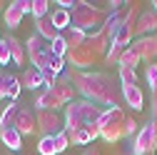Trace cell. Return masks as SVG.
<instances>
[{
  "mask_svg": "<svg viewBox=\"0 0 157 155\" xmlns=\"http://www.w3.org/2000/svg\"><path fill=\"white\" fill-rule=\"evenodd\" d=\"M67 78L72 80L75 90L85 100L107 105V108H120L122 103V88L115 83V78L107 73H95V70H70Z\"/></svg>",
  "mask_w": 157,
  "mask_h": 155,
  "instance_id": "cell-1",
  "label": "cell"
},
{
  "mask_svg": "<svg viewBox=\"0 0 157 155\" xmlns=\"http://www.w3.org/2000/svg\"><path fill=\"white\" fill-rule=\"evenodd\" d=\"M102 113L105 108L102 105H97V103H90V100H72L65 105V130L72 133V130H80L85 125H97L102 118Z\"/></svg>",
  "mask_w": 157,
  "mask_h": 155,
  "instance_id": "cell-2",
  "label": "cell"
},
{
  "mask_svg": "<svg viewBox=\"0 0 157 155\" xmlns=\"http://www.w3.org/2000/svg\"><path fill=\"white\" fill-rule=\"evenodd\" d=\"M70 15H72V25L70 28H77L82 33H97V30H102L110 10H102V8H97L92 3H82L80 0V3L70 10Z\"/></svg>",
  "mask_w": 157,
  "mask_h": 155,
  "instance_id": "cell-3",
  "label": "cell"
},
{
  "mask_svg": "<svg viewBox=\"0 0 157 155\" xmlns=\"http://www.w3.org/2000/svg\"><path fill=\"white\" fill-rule=\"evenodd\" d=\"M125 120L127 115L122 108H105L102 118H100V138L105 143H120L125 138Z\"/></svg>",
  "mask_w": 157,
  "mask_h": 155,
  "instance_id": "cell-4",
  "label": "cell"
},
{
  "mask_svg": "<svg viewBox=\"0 0 157 155\" xmlns=\"http://www.w3.org/2000/svg\"><path fill=\"white\" fill-rule=\"evenodd\" d=\"M157 150V123H147L132 138V155H155Z\"/></svg>",
  "mask_w": 157,
  "mask_h": 155,
  "instance_id": "cell-5",
  "label": "cell"
},
{
  "mask_svg": "<svg viewBox=\"0 0 157 155\" xmlns=\"http://www.w3.org/2000/svg\"><path fill=\"white\" fill-rule=\"evenodd\" d=\"M35 120H37L40 138H45V135H57V133L65 130V118L57 110H35Z\"/></svg>",
  "mask_w": 157,
  "mask_h": 155,
  "instance_id": "cell-6",
  "label": "cell"
},
{
  "mask_svg": "<svg viewBox=\"0 0 157 155\" xmlns=\"http://www.w3.org/2000/svg\"><path fill=\"white\" fill-rule=\"evenodd\" d=\"M28 13H33V0H13V3L5 5V10H3V20H5V25L10 30H15V28H20L23 18Z\"/></svg>",
  "mask_w": 157,
  "mask_h": 155,
  "instance_id": "cell-7",
  "label": "cell"
},
{
  "mask_svg": "<svg viewBox=\"0 0 157 155\" xmlns=\"http://www.w3.org/2000/svg\"><path fill=\"white\" fill-rule=\"evenodd\" d=\"M140 5L137 3H132L130 8H127V13H125V23H122V28H120V33H117V38H115V43L117 45H122V48H130V43H132V35H135V28H137V18H140Z\"/></svg>",
  "mask_w": 157,
  "mask_h": 155,
  "instance_id": "cell-8",
  "label": "cell"
},
{
  "mask_svg": "<svg viewBox=\"0 0 157 155\" xmlns=\"http://www.w3.org/2000/svg\"><path fill=\"white\" fill-rule=\"evenodd\" d=\"M67 145H70V135H67V130H63L57 135H45V138L37 140V153L40 155H60L67 150Z\"/></svg>",
  "mask_w": 157,
  "mask_h": 155,
  "instance_id": "cell-9",
  "label": "cell"
},
{
  "mask_svg": "<svg viewBox=\"0 0 157 155\" xmlns=\"http://www.w3.org/2000/svg\"><path fill=\"white\" fill-rule=\"evenodd\" d=\"M20 90H23L20 78H15L13 73H8V70L0 68V100L17 103V98H20Z\"/></svg>",
  "mask_w": 157,
  "mask_h": 155,
  "instance_id": "cell-10",
  "label": "cell"
},
{
  "mask_svg": "<svg viewBox=\"0 0 157 155\" xmlns=\"http://www.w3.org/2000/svg\"><path fill=\"white\" fill-rule=\"evenodd\" d=\"M17 133L23 135H33V133H37V120H35V108L33 105H25V103H20V110H17V118H15V125H13Z\"/></svg>",
  "mask_w": 157,
  "mask_h": 155,
  "instance_id": "cell-11",
  "label": "cell"
},
{
  "mask_svg": "<svg viewBox=\"0 0 157 155\" xmlns=\"http://www.w3.org/2000/svg\"><path fill=\"white\" fill-rule=\"evenodd\" d=\"M65 60H67V65H70L72 70H87V68H92V65L97 63V55L82 45V48H72V50L67 53Z\"/></svg>",
  "mask_w": 157,
  "mask_h": 155,
  "instance_id": "cell-12",
  "label": "cell"
},
{
  "mask_svg": "<svg viewBox=\"0 0 157 155\" xmlns=\"http://www.w3.org/2000/svg\"><path fill=\"white\" fill-rule=\"evenodd\" d=\"M132 50H137V55L142 58V60L152 63L157 58V35H145V38H137V40L130 45Z\"/></svg>",
  "mask_w": 157,
  "mask_h": 155,
  "instance_id": "cell-13",
  "label": "cell"
},
{
  "mask_svg": "<svg viewBox=\"0 0 157 155\" xmlns=\"http://www.w3.org/2000/svg\"><path fill=\"white\" fill-rule=\"evenodd\" d=\"M122 88V103L132 108V113L145 110V93L140 85H120Z\"/></svg>",
  "mask_w": 157,
  "mask_h": 155,
  "instance_id": "cell-14",
  "label": "cell"
},
{
  "mask_svg": "<svg viewBox=\"0 0 157 155\" xmlns=\"http://www.w3.org/2000/svg\"><path fill=\"white\" fill-rule=\"evenodd\" d=\"M67 135H70V145H95V140L100 138V125H85Z\"/></svg>",
  "mask_w": 157,
  "mask_h": 155,
  "instance_id": "cell-15",
  "label": "cell"
},
{
  "mask_svg": "<svg viewBox=\"0 0 157 155\" xmlns=\"http://www.w3.org/2000/svg\"><path fill=\"white\" fill-rule=\"evenodd\" d=\"M35 110H57V108H65L63 105V100L55 95V90L52 88H43L40 93L35 95V105H33Z\"/></svg>",
  "mask_w": 157,
  "mask_h": 155,
  "instance_id": "cell-16",
  "label": "cell"
},
{
  "mask_svg": "<svg viewBox=\"0 0 157 155\" xmlns=\"http://www.w3.org/2000/svg\"><path fill=\"white\" fill-rule=\"evenodd\" d=\"M110 40H107V35H105V30H97V33H90L87 35V43H85V48L87 50H92L97 58H105L107 55V50H110Z\"/></svg>",
  "mask_w": 157,
  "mask_h": 155,
  "instance_id": "cell-17",
  "label": "cell"
},
{
  "mask_svg": "<svg viewBox=\"0 0 157 155\" xmlns=\"http://www.w3.org/2000/svg\"><path fill=\"white\" fill-rule=\"evenodd\" d=\"M52 90H55V95L63 100V105H67V103H72L75 100V95H77V90H75V85H72V80L67 78V73L65 75H60L57 78V83L52 85Z\"/></svg>",
  "mask_w": 157,
  "mask_h": 155,
  "instance_id": "cell-18",
  "label": "cell"
},
{
  "mask_svg": "<svg viewBox=\"0 0 157 155\" xmlns=\"http://www.w3.org/2000/svg\"><path fill=\"white\" fill-rule=\"evenodd\" d=\"M25 50H28L30 63H35L40 55H45V53L50 50V43H48V40H43V38L37 35V33H33V35L28 38V40H25Z\"/></svg>",
  "mask_w": 157,
  "mask_h": 155,
  "instance_id": "cell-19",
  "label": "cell"
},
{
  "mask_svg": "<svg viewBox=\"0 0 157 155\" xmlns=\"http://www.w3.org/2000/svg\"><path fill=\"white\" fill-rule=\"evenodd\" d=\"M155 30H157V15H155V10H142L140 18H137L135 33L140 38H145V35H155Z\"/></svg>",
  "mask_w": 157,
  "mask_h": 155,
  "instance_id": "cell-20",
  "label": "cell"
},
{
  "mask_svg": "<svg viewBox=\"0 0 157 155\" xmlns=\"http://www.w3.org/2000/svg\"><path fill=\"white\" fill-rule=\"evenodd\" d=\"M127 13V10H125ZM125 13L122 10H110V15H107V20H105V25H102V30H105V35H107V40L110 43H115V38H117V33H120V28H122V23H125Z\"/></svg>",
  "mask_w": 157,
  "mask_h": 155,
  "instance_id": "cell-21",
  "label": "cell"
},
{
  "mask_svg": "<svg viewBox=\"0 0 157 155\" xmlns=\"http://www.w3.org/2000/svg\"><path fill=\"white\" fill-rule=\"evenodd\" d=\"M20 83H23V88H28V90H43V88H45V75L37 70V68H28V70L20 75Z\"/></svg>",
  "mask_w": 157,
  "mask_h": 155,
  "instance_id": "cell-22",
  "label": "cell"
},
{
  "mask_svg": "<svg viewBox=\"0 0 157 155\" xmlns=\"http://www.w3.org/2000/svg\"><path fill=\"white\" fill-rule=\"evenodd\" d=\"M35 33L40 35L43 40H48V43H52L55 38L60 35V33H57V28L52 25V20H50V15H48V18H40V20H35Z\"/></svg>",
  "mask_w": 157,
  "mask_h": 155,
  "instance_id": "cell-23",
  "label": "cell"
},
{
  "mask_svg": "<svg viewBox=\"0 0 157 155\" xmlns=\"http://www.w3.org/2000/svg\"><path fill=\"white\" fill-rule=\"evenodd\" d=\"M5 40L10 43V55H13V65H23L25 58H28V50H25V43H20L15 35H5Z\"/></svg>",
  "mask_w": 157,
  "mask_h": 155,
  "instance_id": "cell-24",
  "label": "cell"
},
{
  "mask_svg": "<svg viewBox=\"0 0 157 155\" xmlns=\"http://www.w3.org/2000/svg\"><path fill=\"white\" fill-rule=\"evenodd\" d=\"M50 20H52V25L57 28V33H65V30L72 25V15H70V10L55 8V10H50Z\"/></svg>",
  "mask_w": 157,
  "mask_h": 155,
  "instance_id": "cell-25",
  "label": "cell"
},
{
  "mask_svg": "<svg viewBox=\"0 0 157 155\" xmlns=\"http://www.w3.org/2000/svg\"><path fill=\"white\" fill-rule=\"evenodd\" d=\"M0 140H3V145L8 148V150H20L23 148V135L17 133L15 128H8V130H0Z\"/></svg>",
  "mask_w": 157,
  "mask_h": 155,
  "instance_id": "cell-26",
  "label": "cell"
},
{
  "mask_svg": "<svg viewBox=\"0 0 157 155\" xmlns=\"http://www.w3.org/2000/svg\"><path fill=\"white\" fill-rule=\"evenodd\" d=\"M17 110H20V103H10V105L3 108V113H0V130H8V128L15 125Z\"/></svg>",
  "mask_w": 157,
  "mask_h": 155,
  "instance_id": "cell-27",
  "label": "cell"
},
{
  "mask_svg": "<svg viewBox=\"0 0 157 155\" xmlns=\"http://www.w3.org/2000/svg\"><path fill=\"white\" fill-rule=\"evenodd\" d=\"M63 35H65L70 50H72V48H82V45L87 43V35H90V33H82V30H77V28H67Z\"/></svg>",
  "mask_w": 157,
  "mask_h": 155,
  "instance_id": "cell-28",
  "label": "cell"
},
{
  "mask_svg": "<svg viewBox=\"0 0 157 155\" xmlns=\"http://www.w3.org/2000/svg\"><path fill=\"white\" fill-rule=\"evenodd\" d=\"M50 53L52 55H57V58H67V53H70V45H67V40H65V35L60 33L55 38V40L50 43Z\"/></svg>",
  "mask_w": 157,
  "mask_h": 155,
  "instance_id": "cell-29",
  "label": "cell"
},
{
  "mask_svg": "<svg viewBox=\"0 0 157 155\" xmlns=\"http://www.w3.org/2000/svg\"><path fill=\"white\" fill-rule=\"evenodd\" d=\"M140 63H142V58L137 55V50H132V48H127L122 53V58H120V68H137Z\"/></svg>",
  "mask_w": 157,
  "mask_h": 155,
  "instance_id": "cell-30",
  "label": "cell"
},
{
  "mask_svg": "<svg viewBox=\"0 0 157 155\" xmlns=\"http://www.w3.org/2000/svg\"><path fill=\"white\" fill-rule=\"evenodd\" d=\"M50 5L48 0H33V18L35 20H40V18H48L50 15Z\"/></svg>",
  "mask_w": 157,
  "mask_h": 155,
  "instance_id": "cell-31",
  "label": "cell"
},
{
  "mask_svg": "<svg viewBox=\"0 0 157 155\" xmlns=\"http://www.w3.org/2000/svg\"><path fill=\"white\" fill-rule=\"evenodd\" d=\"M145 83L150 85L152 93H157V65H155V63L145 65Z\"/></svg>",
  "mask_w": 157,
  "mask_h": 155,
  "instance_id": "cell-32",
  "label": "cell"
},
{
  "mask_svg": "<svg viewBox=\"0 0 157 155\" xmlns=\"http://www.w3.org/2000/svg\"><path fill=\"white\" fill-rule=\"evenodd\" d=\"M120 85H137V70L135 68H120Z\"/></svg>",
  "mask_w": 157,
  "mask_h": 155,
  "instance_id": "cell-33",
  "label": "cell"
},
{
  "mask_svg": "<svg viewBox=\"0 0 157 155\" xmlns=\"http://www.w3.org/2000/svg\"><path fill=\"white\" fill-rule=\"evenodd\" d=\"M127 48H122V45H117V43H112L110 45V50H107V55H105V60L112 65V63H117L120 65V58H122V53H125Z\"/></svg>",
  "mask_w": 157,
  "mask_h": 155,
  "instance_id": "cell-34",
  "label": "cell"
},
{
  "mask_svg": "<svg viewBox=\"0 0 157 155\" xmlns=\"http://www.w3.org/2000/svg\"><path fill=\"white\" fill-rule=\"evenodd\" d=\"M13 55H10V43L5 40V35L0 38V65H10Z\"/></svg>",
  "mask_w": 157,
  "mask_h": 155,
  "instance_id": "cell-35",
  "label": "cell"
},
{
  "mask_svg": "<svg viewBox=\"0 0 157 155\" xmlns=\"http://www.w3.org/2000/svg\"><path fill=\"white\" fill-rule=\"evenodd\" d=\"M137 130H140V128H137L135 118H132V115H127V120H125V138H127V135H130V138H135Z\"/></svg>",
  "mask_w": 157,
  "mask_h": 155,
  "instance_id": "cell-36",
  "label": "cell"
},
{
  "mask_svg": "<svg viewBox=\"0 0 157 155\" xmlns=\"http://www.w3.org/2000/svg\"><path fill=\"white\" fill-rule=\"evenodd\" d=\"M80 155H102V153H100V148H97V145H87Z\"/></svg>",
  "mask_w": 157,
  "mask_h": 155,
  "instance_id": "cell-37",
  "label": "cell"
},
{
  "mask_svg": "<svg viewBox=\"0 0 157 155\" xmlns=\"http://www.w3.org/2000/svg\"><path fill=\"white\" fill-rule=\"evenodd\" d=\"M152 123H157V93H152Z\"/></svg>",
  "mask_w": 157,
  "mask_h": 155,
  "instance_id": "cell-38",
  "label": "cell"
},
{
  "mask_svg": "<svg viewBox=\"0 0 157 155\" xmlns=\"http://www.w3.org/2000/svg\"><path fill=\"white\" fill-rule=\"evenodd\" d=\"M152 10H155V15H157V0H155V3H152Z\"/></svg>",
  "mask_w": 157,
  "mask_h": 155,
  "instance_id": "cell-39",
  "label": "cell"
},
{
  "mask_svg": "<svg viewBox=\"0 0 157 155\" xmlns=\"http://www.w3.org/2000/svg\"><path fill=\"white\" fill-rule=\"evenodd\" d=\"M0 13H3V3H0Z\"/></svg>",
  "mask_w": 157,
  "mask_h": 155,
  "instance_id": "cell-40",
  "label": "cell"
}]
</instances>
